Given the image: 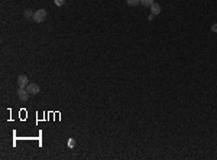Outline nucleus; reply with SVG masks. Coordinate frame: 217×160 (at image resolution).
<instances>
[{
  "instance_id": "1",
  "label": "nucleus",
  "mask_w": 217,
  "mask_h": 160,
  "mask_svg": "<svg viewBox=\"0 0 217 160\" xmlns=\"http://www.w3.org/2000/svg\"><path fill=\"white\" fill-rule=\"evenodd\" d=\"M45 19H46V10H45V9H39V10L34 12L32 20H34L35 23H42Z\"/></svg>"
},
{
  "instance_id": "2",
  "label": "nucleus",
  "mask_w": 217,
  "mask_h": 160,
  "mask_svg": "<svg viewBox=\"0 0 217 160\" xmlns=\"http://www.w3.org/2000/svg\"><path fill=\"white\" fill-rule=\"evenodd\" d=\"M28 85H29V80H28V77H26L25 74L19 75V77H17V87H19V88H26Z\"/></svg>"
},
{
  "instance_id": "3",
  "label": "nucleus",
  "mask_w": 217,
  "mask_h": 160,
  "mask_svg": "<svg viewBox=\"0 0 217 160\" xmlns=\"http://www.w3.org/2000/svg\"><path fill=\"white\" fill-rule=\"evenodd\" d=\"M29 95H31V94L28 92L26 88H17V98H19L20 101H23V103L28 101V100H29Z\"/></svg>"
},
{
  "instance_id": "4",
  "label": "nucleus",
  "mask_w": 217,
  "mask_h": 160,
  "mask_svg": "<svg viewBox=\"0 0 217 160\" xmlns=\"http://www.w3.org/2000/svg\"><path fill=\"white\" fill-rule=\"evenodd\" d=\"M26 89H28V92L29 94H32V95H36V94H39V91H41V88H39V85L38 84H29L28 87H26Z\"/></svg>"
},
{
  "instance_id": "5",
  "label": "nucleus",
  "mask_w": 217,
  "mask_h": 160,
  "mask_svg": "<svg viewBox=\"0 0 217 160\" xmlns=\"http://www.w3.org/2000/svg\"><path fill=\"white\" fill-rule=\"evenodd\" d=\"M149 9H150V13H152V15H155V16L161 13V6H159L158 3H153Z\"/></svg>"
},
{
  "instance_id": "6",
  "label": "nucleus",
  "mask_w": 217,
  "mask_h": 160,
  "mask_svg": "<svg viewBox=\"0 0 217 160\" xmlns=\"http://www.w3.org/2000/svg\"><path fill=\"white\" fill-rule=\"evenodd\" d=\"M126 3H127V6H130V7H135V6L141 4V0H126Z\"/></svg>"
},
{
  "instance_id": "7",
  "label": "nucleus",
  "mask_w": 217,
  "mask_h": 160,
  "mask_svg": "<svg viewBox=\"0 0 217 160\" xmlns=\"http://www.w3.org/2000/svg\"><path fill=\"white\" fill-rule=\"evenodd\" d=\"M153 3H155L153 0H141V4H142V6H145V7H148V6L150 7Z\"/></svg>"
},
{
  "instance_id": "8",
  "label": "nucleus",
  "mask_w": 217,
  "mask_h": 160,
  "mask_svg": "<svg viewBox=\"0 0 217 160\" xmlns=\"http://www.w3.org/2000/svg\"><path fill=\"white\" fill-rule=\"evenodd\" d=\"M23 16L25 17H34V13H32L31 9H25V10H23Z\"/></svg>"
},
{
  "instance_id": "9",
  "label": "nucleus",
  "mask_w": 217,
  "mask_h": 160,
  "mask_svg": "<svg viewBox=\"0 0 217 160\" xmlns=\"http://www.w3.org/2000/svg\"><path fill=\"white\" fill-rule=\"evenodd\" d=\"M54 3H55V6H58V7H61V6H64L65 0H54Z\"/></svg>"
},
{
  "instance_id": "10",
  "label": "nucleus",
  "mask_w": 217,
  "mask_h": 160,
  "mask_svg": "<svg viewBox=\"0 0 217 160\" xmlns=\"http://www.w3.org/2000/svg\"><path fill=\"white\" fill-rule=\"evenodd\" d=\"M74 146H75V140H74V138H70V140H68V147H70V149H73Z\"/></svg>"
},
{
  "instance_id": "11",
  "label": "nucleus",
  "mask_w": 217,
  "mask_h": 160,
  "mask_svg": "<svg viewBox=\"0 0 217 160\" xmlns=\"http://www.w3.org/2000/svg\"><path fill=\"white\" fill-rule=\"evenodd\" d=\"M211 32H213V33H217V23H213V25H211Z\"/></svg>"
},
{
  "instance_id": "12",
  "label": "nucleus",
  "mask_w": 217,
  "mask_h": 160,
  "mask_svg": "<svg viewBox=\"0 0 217 160\" xmlns=\"http://www.w3.org/2000/svg\"><path fill=\"white\" fill-rule=\"evenodd\" d=\"M153 16H155V15H152V13H150L149 16H148V19H149V20H153Z\"/></svg>"
}]
</instances>
